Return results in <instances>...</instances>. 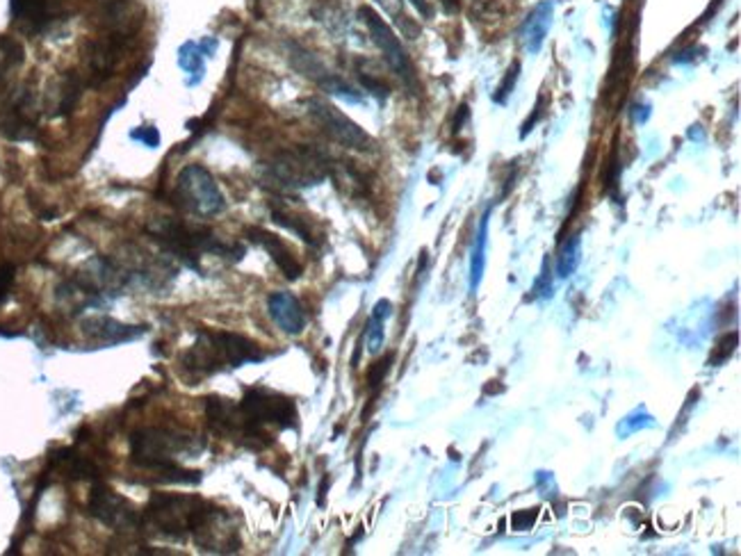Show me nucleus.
Wrapping results in <instances>:
<instances>
[{"label": "nucleus", "instance_id": "f257e3e1", "mask_svg": "<svg viewBox=\"0 0 741 556\" xmlns=\"http://www.w3.org/2000/svg\"><path fill=\"white\" fill-rule=\"evenodd\" d=\"M205 440L192 431L165 427L138 429L130 436V461L144 470L157 472V481L199 484L201 472L181 466L185 458H199Z\"/></svg>", "mask_w": 741, "mask_h": 556}, {"label": "nucleus", "instance_id": "f03ea898", "mask_svg": "<svg viewBox=\"0 0 741 556\" xmlns=\"http://www.w3.org/2000/svg\"><path fill=\"white\" fill-rule=\"evenodd\" d=\"M265 361V353L253 340L240 333L199 331L195 344L181 356V372L192 385L222 370H235L247 363Z\"/></svg>", "mask_w": 741, "mask_h": 556}, {"label": "nucleus", "instance_id": "7ed1b4c3", "mask_svg": "<svg viewBox=\"0 0 741 556\" xmlns=\"http://www.w3.org/2000/svg\"><path fill=\"white\" fill-rule=\"evenodd\" d=\"M147 233L169 256L178 258V260H183L187 267H192L196 271H201L199 260L204 253L222 256L226 260H242L244 256L242 244H226L219 238H214L213 231L204 229V226H187L171 217L156 219L153 224L147 226Z\"/></svg>", "mask_w": 741, "mask_h": 556}, {"label": "nucleus", "instance_id": "20e7f679", "mask_svg": "<svg viewBox=\"0 0 741 556\" xmlns=\"http://www.w3.org/2000/svg\"><path fill=\"white\" fill-rule=\"evenodd\" d=\"M213 506L196 495L153 493L148 504L142 509V533L187 541Z\"/></svg>", "mask_w": 741, "mask_h": 556}, {"label": "nucleus", "instance_id": "39448f33", "mask_svg": "<svg viewBox=\"0 0 741 556\" xmlns=\"http://www.w3.org/2000/svg\"><path fill=\"white\" fill-rule=\"evenodd\" d=\"M333 174L327 153L313 146H297L271 157L262 169L265 183L274 190L295 192L315 187Z\"/></svg>", "mask_w": 741, "mask_h": 556}, {"label": "nucleus", "instance_id": "423d86ee", "mask_svg": "<svg viewBox=\"0 0 741 556\" xmlns=\"http://www.w3.org/2000/svg\"><path fill=\"white\" fill-rule=\"evenodd\" d=\"M238 406L244 424H247L249 448L252 449H262L270 445L271 440L267 436V427L297 429V424H299L295 401L290 397L279 395V392L265 391V388L247 391Z\"/></svg>", "mask_w": 741, "mask_h": 556}, {"label": "nucleus", "instance_id": "0eeeda50", "mask_svg": "<svg viewBox=\"0 0 741 556\" xmlns=\"http://www.w3.org/2000/svg\"><path fill=\"white\" fill-rule=\"evenodd\" d=\"M171 203L195 217H214L226 210V199L213 174L201 165H187L174 183Z\"/></svg>", "mask_w": 741, "mask_h": 556}, {"label": "nucleus", "instance_id": "6e6552de", "mask_svg": "<svg viewBox=\"0 0 741 556\" xmlns=\"http://www.w3.org/2000/svg\"><path fill=\"white\" fill-rule=\"evenodd\" d=\"M358 19L363 21V25H366L367 33H370L372 42H375V46L381 51V55H384V60L388 62V67L394 71V76L404 82V87L411 94H418L420 91L418 73H415V67L413 62H411L409 52L404 51L402 42H399L397 33H394V30L385 24L384 16L376 10H372L370 5L358 7Z\"/></svg>", "mask_w": 741, "mask_h": 556}, {"label": "nucleus", "instance_id": "1a4fd4ad", "mask_svg": "<svg viewBox=\"0 0 741 556\" xmlns=\"http://www.w3.org/2000/svg\"><path fill=\"white\" fill-rule=\"evenodd\" d=\"M87 509H90L91 518H96L100 524L112 529V532L142 533V511L130 499L114 493L108 485L94 484Z\"/></svg>", "mask_w": 741, "mask_h": 556}, {"label": "nucleus", "instance_id": "9d476101", "mask_svg": "<svg viewBox=\"0 0 741 556\" xmlns=\"http://www.w3.org/2000/svg\"><path fill=\"white\" fill-rule=\"evenodd\" d=\"M309 112L315 119V124L333 139L340 146L352 148V151H361V153H370L375 151V139L356 124V121L349 119L345 112L331 105L324 99H310L309 100Z\"/></svg>", "mask_w": 741, "mask_h": 556}, {"label": "nucleus", "instance_id": "9b49d317", "mask_svg": "<svg viewBox=\"0 0 741 556\" xmlns=\"http://www.w3.org/2000/svg\"><path fill=\"white\" fill-rule=\"evenodd\" d=\"M0 133L14 142L37 139V99L30 87H24L0 108Z\"/></svg>", "mask_w": 741, "mask_h": 556}, {"label": "nucleus", "instance_id": "f8f14e48", "mask_svg": "<svg viewBox=\"0 0 741 556\" xmlns=\"http://www.w3.org/2000/svg\"><path fill=\"white\" fill-rule=\"evenodd\" d=\"M288 60H290L295 71H299L301 76L313 80L315 85H318L319 90L327 91V94L340 96L342 100H349V103H366V99H363L349 82H345L340 76L328 71V69L315 58L313 52L301 48L299 43H288Z\"/></svg>", "mask_w": 741, "mask_h": 556}, {"label": "nucleus", "instance_id": "ddd939ff", "mask_svg": "<svg viewBox=\"0 0 741 556\" xmlns=\"http://www.w3.org/2000/svg\"><path fill=\"white\" fill-rule=\"evenodd\" d=\"M192 542L208 554H233L240 550V532L226 509L213 506L192 533Z\"/></svg>", "mask_w": 741, "mask_h": 556}, {"label": "nucleus", "instance_id": "4468645a", "mask_svg": "<svg viewBox=\"0 0 741 556\" xmlns=\"http://www.w3.org/2000/svg\"><path fill=\"white\" fill-rule=\"evenodd\" d=\"M10 12L14 24L28 34L46 33L64 16L60 0H10Z\"/></svg>", "mask_w": 741, "mask_h": 556}, {"label": "nucleus", "instance_id": "2eb2a0df", "mask_svg": "<svg viewBox=\"0 0 741 556\" xmlns=\"http://www.w3.org/2000/svg\"><path fill=\"white\" fill-rule=\"evenodd\" d=\"M82 335L94 344H121L144 335L147 326H133L108 315H91L81 322Z\"/></svg>", "mask_w": 741, "mask_h": 556}, {"label": "nucleus", "instance_id": "dca6fc26", "mask_svg": "<svg viewBox=\"0 0 741 556\" xmlns=\"http://www.w3.org/2000/svg\"><path fill=\"white\" fill-rule=\"evenodd\" d=\"M267 310H270V317L274 319L276 326L288 335H299L309 324L304 306L292 292H271L267 299Z\"/></svg>", "mask_w": 741, "mask_h": 556}, {"label": "nucleus", "instance_id": "f3484780", "mask_svg": "<svg viewBox=\"0 0 741 556\" xmlns=\"http://www.w3.org/2000/svg\"><path fill=\"white\" fill-rule=\"evenodd\" d=\"M82 90H85V80L78 76L76 71H64L62 76L52 80L51 90L46 96V108L51 109V117H69L73 108L81 100Z\"/></svg>", "mask_w": 741, "mask_h": 556}, {"label": "nucleus", "instance_id": "a211bd4d", "mask_svg": "<svg viewBox=\"0 0 741 556\" xmlns=\"http://www.w3.org/2000/svg\"><path fill=\"white\" fill-rule=\"evenodd\" d=\"M247 238L252 240L253 244H258V247H262L267 253H270V258L274 260V265L283 271L285 278H290V281H297V278H299L304 269H301L299 260L292 256V251L285 247V242L279 238V235L270 233V231H265V229H256V226H252V229H247Z\"/></svg>", "mask_w": 741, "mask_h": 556}, {"label": "nucleus", "instance_id": "6ab92c4d", "mask_svg": "<svg viewBox=\"0 0 741 556\" xmlns=\"http://www.w3.org/2000/svg\"><path fill=\"white\" fill-rule=\"evenodd\" d=\"M552 16H555V3H552V0H541L538 5H534V10L529 12L527 19L520 25L523 46L527 48V52H532V55H537L543 48V42H546L547 33H550Z\"/></svg>", "mask_w": 741, "mask_h": 556}, {"label": "nucleus", "instance_id": "aec40b11", "mask_svg": "<svg viewBox=\"0 0 741 556\" xmlns=\"http://www.w3.org/2000/svg\"><path fill=\"white\" fill-rule=\"evenodd\" d=\"M489 217H490V208L486 210L484 217H481L480 231H477L475 244H472V253H470V292L480 290L481 278H484L486 247H489Z\"/></svg>", "mask_w": 741, "mask_h": 556}, {"label": "nucleus", "instance_id": "412c9836", "mask_svg": "<svg viewBox=\"0 0 741 556\" xmlns=\"http://www.w3.org/2000/svg\"><path fill=\"white\" fill-rule=\"evenodd\" d=\"M390 315H393V304H390L388 299L376 301V306L372 308L370 319H367L366 324V331H363V338L367 340V352L370 353H379L381 347H384L385 340L384 324Z\"/></svg>", "mask_w": 741, "mask_h": 556}, {"label": "nucleus", "instance_id": "4be33fe9", "mask_svg": "<svg viewBox=\"0 0 741 556\" xmlns=\"http://www.w3.org/2000/svg\"><path fill=\"white\" fill-rule=\"evenodd\" d=\"M52 463L62 467L71 479H96L99 476V467L91 461H87L85 457L73 452V449H60L52 457Z\"/></svg>", "mask_w": 741, "mask_h": 556}, {"label": "nucleus", "instance_id": "5701e85b", "mask_svg": "<svg viewBox=\"0 0 741 556\" xmlns=\"http://www.w3.org/2000/svg\"><path fill=\"white\" fill-rule=\"evenodd\" d=\"M582 260V238L580 233L570 235L564 244H561L559 258H556V276L559 278H570L575 274Z\"/></svg>", "mask_w": 741, "mask_h": 556}, {"label": "nucleus", "instance_id": "b1692460", "mask_svg": "<svg viewBox=\"0 0 741 556\" xmlns=\"http://www.w3.org/2000/svg\"><path fill=\"white\" fill-rule=\"evenodd\" d=\"M25 60V51L16 39L0 34V87L5 85L7 76L19 69Z\"/></svg>", "mask_w": 741, "mask_h": 556}, {"label": "nucleus", "instance_id": "393cba45", "mask_svg": "<svg viewBox=\"0 0 741 556\" xmlns=\"http://www.w3.org/2000/svg\"><path fill=\"white\" fill-rule=\"evenodd\" d=\"M375 3H376V5H379V7H384L385 14H388L390 19H393L394 24L399 25V30H402V33H404L406 37H409V39H418L420 28H418V25H415V21L411 19L409 14H406L404 3H402V0H375Z\"/></svg>", "mask_w": 741, "mask_h": 556}, {"label": "nucleus", "instance_id": "a878e982", "mask_svg": "<svg viewBox=\"0 0 741 556\" xmlns=\"http://www.w3.org/2000/svg\"><path fill=\"white\" fill-rule=\"evenodd\" d=\"M271 219H274L279 226H283V229L292 231L295 235H299L306 244L318 247V240H315L313 231L304 224V219L295 217V214H290V212H283V210H279V208H271Z\"/></svg>", "mask_w": 741, "mask_h": 556}, {"label": "nucleus", "instance_id": "bb28decb", "mask_svg": "<svg viewBox=\"0 0 741 556\" xmlns=\"http://www.w3.org/2000/svg\"><path fill=\"white\" fill-rule=\"evenodd\" d=\"M655 424H657L655 418H652V415L641 406V409H637L634 413H630L627 418L621 419V424L616 427V433L621 438H625V436H632V433H637V431H643V429H652Z\"/></svg>", "mask_w": 741, "mask_h": 556}, {"label": "nucleus", "instance_id": "cd10ccee", "mask_svg": "<svg viewBox=\"0 0 741 556\" xmlns=\"http://www.w3.org/2000/svg\"><path fill=\"white\" fill-rule=\"evenodd\" d=\"M518 78H520V62L516 60V62L508 67V71L504 73V80L499 82V87L495 90V94H493L495 103H499V105L507 103V99L513 94V90H516V82H518Z\"/></svg>", "mask_w": 741, "mask_h": 556}, {"label": "nucleus", "instance_id": "c85d7f7f", "mask_svg": "<svg viewBox=\"0 0 741 556\" xmlns=\"http://www.w3.org/2000/svg\"><path fill=\"white\" fill-rule=\"evenodd\" d=\"M618 181H621V160H618V146L613 144L612 153H609L607 174H604V192L618 199Z\"/></svg>", "mask_w": 741, "mask_h": 556}, {"label": "nucleus", "instance_id": "c756f323", "mask_svg": "<svg viewBox=\"0 0 741 556\" xmlns=\"http://www.w3.org/2000/svg\"><path fill=\"white\" fill-rule=\"evenodd\" d=\"M552 297V274H550V260H543L541 274H538L537 283L532 287V295L529 299H550Z\"/></svg>", "mask_w": 741, "mask_h": 556}, {"label": "nucleus", "instance_id": "7c9ffc66", "mask_svg": "<svg viewBox=\"0 0 741 556\" xmlns=\"http://www.w3.org/2000/svg\"><path fill=\"white\" fill-rule=\"evenodd\" d=\"M736 340H739V333H727V335H723L721 340H718L717 344V352H714V356L709 358V365H718V363L727 361V358L732 356V352H735L736 347Z\"/></svg>", "mask_w": 741, "mask_h": 556}, {"label": "nucleus", "instance_id": "2f4dec72", "mask_svg": "<svg viewBox=\"0 0 741 556\" xmlns=\"http://www.w3.org/2000/svg\"><path fill=\"white\" fill-rule=\"evenodd\" d=\"M393 361H394V356H393V353H388V356H385L384 361L375 363V367H372L370 374H367V385H370V391H376V388H379V385L384 383V379H385V374H388V370H390V365H393Z\"/></svg>", "mask_w": 741, "mask_h": 556}, {"label": "nucleus", "instance_id": "473e14b6", "mask_svg": "<svg viewBox=\"0 0 741 556\" xmlns=\"http://www.w3.org/2000/svg\"><path fill=\"white\" fill-rule=\"evenodd\" d=\"M537 518H538V509L516 511V514L511 515V529L513 532H527V529H532L534 524H537Z\"/></svg>", "mask_w": 741, "mask_h": 556}, {"label": "nucleus", "instance_id": "72a5a7b5", "mask_svg": "<svg viewBox=\"0 0 741 556\" xmlns=\"http://www.w3.org/2000/svg\"><path fill=\"white\" fill-rule=\"evenodd\" d=\"M14 278H16V267L12 265V262L0 265V304L10 297L12 286H14Z\"/></svg>", "mask_w": 741, "mask_h": 556}, {"label": "nucleus", "instance_id": "f704fd0d", "mask_svg": "<svg viewBox=\"0 0 741 556\" xmlns=\"http://www.w3.org/2000/svg\"><path fill=\"white\" fill-rule=\"evenodd\" d=\"M358 78H361V85L366 87L370 94H375L376 99H379V100L388 99V94H390L388 85H385V82H381L379 78H372V76H367V73H363V71H358Z\"/></svg>", "mask_w": 741, "mask_h": 556}, {"label": "nucleus", "instance_id": "c9c22d12", "mask_svg": "<svg viewBox=\"0 0 741 556\" xmlns=\"http://www.w3.org/2000/svg\"><path fill=\"white\" fill-rule=\"evenodd\" d=\"M543 108H546V96H538L537 105H534V112H532V117H527V121H525V124H523V130H520V139H525V137H527V135L532 133V130H534V126H537L538 121H541V117H543Z\"/></svg>", "mask_w": 741, "mask_h": 556}, {"label": "nucleus", "instance_id": "e433bc0d", "mask_svg": "<svg viewBox=\"0 0 741 556\" xmlns=\"http://www.w3.org/2000/svg\"><path fill=\"white\" fill-rule=\"evenodd\" d=\"M133 139H139L144 146L156 148L160 144V133L156 128H151V126H142L139 130H133Z\"/></svg>", "mask_w": 741, "mask_h": 556}, {"label": "nucleus", "instance_id": "4c0bfd02", "mask_svg": "<svg viewBox=\"0 0 741 556\" xmlns=\"http://www.w3.org/2000/svg\"><path fill=\"white\" fill-rule=\"evenodd\" d=\"M409 3L415 7V12H418V14L423 16V19H432L433 7L429 5V0H409Z\"/></svg>", "mask_w": 741, "mask_h": 556}, {"label": "nucleus", "instance_id": "58836bf2", "mask_svg": "<svg viewBox=\"0 0 741 556\" xmlns=\"http://www.w3.org/2000/svg\"><path fill=\"white\" fill-rule=\"evenodd\" d=\"M468 117H470V109H468V105H461V108L456 109V117H454V133H459L461 130V126L466 124Z\"/></svg>", "mask_w": 741, "mask_h": 556}, {"label": "nucleus", "instance_id": "ea45409f", "mask_svg": "<svg viewBox=\"0 0 741 556\" xmlns=\"http://www.w3.org/2000/svg\"><path fill=\"white\" fill-rule=\"evenodd\" d=\"M441 5L447 14H456L459 12V0H441Z\"/></svg>", "mask_w": 741, "mask_h": 556}]
</instances>
